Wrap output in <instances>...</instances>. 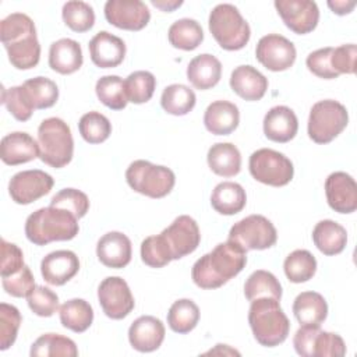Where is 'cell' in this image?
I'll return each instance as SVG.
<instances>
[{"mask_svg":"<svg viewBox=\"0 0 357 357\" xmlns=\"http://www.w3.org/2000/svg\"><path fill=\"white\" fill-rule=\"evenodd\" d=\"M245 264L247 251L227 238V241L218 244L211 252L195 261L191 278L201 289H218L237 276L245 268Z\"/></svg>","mask_w":357,"mask_h":357,"instance_id":"1","label":"cell"},{"mask_svg":"<svg viewBox=\"0 0 357 357\" xmlns=\"http://www.w3.org/2000/svg\"><path fill=\"white\" fill-rule=\"evenodd\" d=\"M78 231V218L63 208L52 205L35 211L25 222V236L35 245L73 240Z\"/></svg>","mask_w":357,"mask_h":357,"instance_id":"2","label":"cell"},{"mask_svg":"<svg viewBox=\"0 0 357 357\" xmlns=\"http://www.w3.org/2000/svg\"><path fill=\"white\" fill-rule=\"evenodd\" d=\"M280 300L261 297L251 301L248 311V324L255 340L266 347H275L283 343L290 332V322L283 312Z\"/></svg>","mask_w":357,"mask_h":357,"instance_id":"3","label":"cell"},{"mask_svg":"<svg viewBox=\"0 0 357 357\" xmlns=\"http://www.w3.org/2000/svg\"><path fill=\"white\" fill-rule=\"evenodd\" d=\"M40 160L54 169L67 166L74 153V139L70 126L59 119H45L38 127Z\"/></svg>","mask_w":357,"mask_h":357,"instance_id":"4","label":"cell"},{"mask_svg":"<svg viewBox=\"0 0 357 357\" xmlns=\"http://www.w3.org/2000/svg\"><path fill=\"white\" fill-rule=\"evenodd\" d=\"M208 25L212 36L225 50L243 49L251 36L248 22L243 18L238 8L229 3H222L212 8Z\"/></svg>","mask_w":357,"mask_h":357,"instance_id":"5","label":"cell"},{"mask_svg":"<svg viewBox=\"0 0 357 357\" xmlns=\"http://www.w3.org/2000/svg\"><path fill=\"white\" fill-rule=\"evenodd\" d=\"M126 180L135 192L149 198L166 197L176 184L173 170L166 166L153 165L144 159L130 163L126 170Z\"/></svg>","mask_w":357,"mask_h":357,"instance_id":"6","label":"cell"},{"mask_svg":"<svg viewBox=\"0 0 357 357\" xmlns=\"http://www.w3.org/2000/svg\"><path fill=\"white\" fill-rule=\"evenodd\" d=\"M347 109L337 100L325 99L312 105L307 132L314 142L328 144L347 127Z\"/></svg>","mask_w":357,"mask_h":357,"instance_id":"7","label":"cell"},{"mask_svg":"<svg viewBox=\"0 0 357 357\" xmlns=\"http://www.w3.org/2000/svg\"><path fill=\"white\" fill-rule=\"evenodd\" d=\"M248 169L257 181L272 187H283L289 184L294 174L291 160L283 153L269 148H261L252 152Z\"/></svg>","mask_w":357,"mask_h":357,"instance_id":"8","label":"cell"},{"mask_svg":"<svg viewBox=\"0 0 357 357\" xmlns=\"http://www.w3.org/2000/svg\"><path fill=\"white\" fill-rule=\"evenodd\" d=\"M229 240L237 243L245 251L266 250L275 245L278 233L268 218L262 215H250L231 226Z\"/></svg>","mask_w":357,"mask_h":357,"instance_id":"9","label":"cell"},{"mask_svg":"<svg viewBox=\"0 0 357 357\" xmlns=\"http://www.w3.org/2000/svg\"><path fill=\"white\" fill-rule=\"evenodd\" d=\"M98 300L105 315L112 319L126 318L135 305L127 282L120 276H109L100 282Z\"/></svg>","mask_w":357,"mask_h":357,"instance_id":"10","label":"cell"},{"mask_svg":"<svg viewBox=\"0 0 357 357\" xmlns=\"http://www.w3.org/2000/svg\"><path fill=\"white\" fill-rule=\"evenodd\" d=\"M53 184V177L43 170H22L11 177L8 194L15 204L28 205L49 194Z\"/></svg>","mask_w":357,"mask_h":357,"instance_id":"11","label":"cell"},{"mask_svg":"<svg viewBox=\"0 0 357 357\" xmlns=\"http://www.w3.org/2000/svg\"><path fill=\"white\" fill-rule=\"evenodd\" d=\"M257 60L271 71L289 70L296 61V47L293 42L279 33L262 36L255 47Z\"/></svg>","mask_w":357,"mask_h":357,"instance_id":"12","label":"cell"},{"mask_svg":"<svg viewBox=\"0 0 357 357\" xmlns=\"http://www.w3.org/2000/svg\"><path fill=\"white\" fill-rule=\"evenodd\" d=\"M275 8L284 25L297 35L314 31L319 21V10L310 0H276Z\"/></svg>","mask_w":357,"mask_h":357,"instance_id":"13","label":"cell"},{"mask_svg":"<svg viewBox=\"0 0 357 357\" xmlns=\"http://www.w3.org/2000/svg\"><path fill=\"white\" fill-rule=\"evenodd\" d=\"M105 18L116 28L141 31L151 20V11L141 0H109L105 4Z\"/></svg>","mask_w":357,"mask_h":357,"instance_id":"14","label":"cell"},{"mask_svg":"<svg viewBox=\"0 0 357 357\" xmlns=\"http://www.w3.org/2000/svg\"><path fill=\"white\" fill-rule=\"evenodd\" d=\"M172 252L173 259H180L197 250L201 241V233L197 222L188 216L181 215L160 233Z\"/></svg>","mask_w":357,"mask_h":357,"instance_id":"15","label":"cell"},{"mask_svg":"<svg viewBox=\"0 0 357 357\" xmlns=\"http://www.w3.org/2000/svg\"><path fill=\"white\" fill-rule=\"evenodd\" d=\"M325 195L335 212L351 213L357 209V184L346 172H335L326 177Z\"/></svg>","mask_w":357,"mask_h":357,"instance_id":"16","label":"cell"},{"mask_svg":"<svg viewBox=\"0 0 357 357\" xmlns=\"http://www.w3.org/2000/svg\"><path fill=\"white\" fill-rule=\"evenodd\" d=\"M163 322L152 315H142L137 318L128 328V340L132 349L141 353L158 350L165 340Z\"/></svg>","mask_w":357,"mask_h":357,"instance_id":"17","label":"cell"},{"mask_svg":"<svg viewBox=\"0 0 357 357\" xmlns=\"http://www.w3.org/2000/svg\"><path fill=\"white\" fill-rule=\"evenodd\" d=\"M79 271V259L70 250L49 252L40 262V273L45 282L53 286H63Z\"/></svg>","mask_w":357,"mask_h":357,"instance_id":"18","label":"cell"},{"mask_svg":"<svg viewBox=\"0 0 357 357\" xmlns=\"http://www.w3.org/2000/svg\"><path fill=\"white\" fill-rule=\"evenodd\" d=\"M92 63L99 68H113L126 57V43L121 38L107 32H98L88 45Z\"/></svg>","mask_w":357,"mask_h":357,"instance_id":"19","label":"cell"},{"mask_svg":"<svg viewBox=\"0 0 357 357\" xmlns=\"http://www.w3.org/2000/svg\"><path fill=\"white\" fill-rule=\"evenodd\" d=\"M39 156V144L28 132L15 131L1 138L0 158L6 165L17 166L31 162Z\"/></svg>","mask_w":357,"mask_h":357,"instance_id":"20","label":"cell"},{"mask_svg":"<svg viewBox=\"0 0 357 357\" xmlns=\"http://www.w3.org/2000/svg\"><path fill=\"white\" fill-rule=\"evenodd\" d=\"M131 241L121 231L103 234L96 244L98 259L107 268L121 269L131 261Z\"/></svg>","mask_w":357,"mask_h":357,"instance_id":"21","label":"cell"},{"mask_svg":"<svg viewBox=\"0 0 357 357\" xmlns=\"http://www.w3.org/2000/svg\"><path fill=\"white\" fill-rule=\"evenodd\" d=\"M264 134L268 139L279 144L293 139L298 130L296 113L287 106H275L264 117Z\"/></svg>","mask_w":357,"mask_h":357,"instance_id":"22","label":"cell"},{"mask_svg":"<svg viewBox=\"0 0 357 357\" xmlns=\"http://www.w3.org/2000/svg\"><path fill=\"white\" fill-rule=\"evenodd\" d=\"M230 88L241 99L255 102L264 98L268 89V78L252 66H238L231 71Z\"/></svg>","mask_w":357,"mask_h":357,"instance_id":"23","label":"cell"},{"mask_svg":"<svg viewBox=\"0 0 357 357\" xmlns=\"http://www.w3.org/2000/svg\"><path fill=\"white\" fill-rule=\"evenodd\" d=\"M84 61L79 43L70 38H63L50 45L49 66L53 71L67 75L81 68Z\"/></svg>","mask_w":357,"mask_h":357,"instance_id":"24","label":"cell"},{"mask_svg":"<svg viewBox=\"0 0 357 357\" xmlns=\"http://www.w3.org/2000/svg\"><path fill=\"white\" fill-rule=\"evenodd\" d=\"M240 123L238 107L227 100L212 102L204 113L205 128L215 135L231 134Z\"/></svg>","mask_w":357,"mask_h":357,"instance_id":"25","label":"cell"},{"mask_svg":"<svg viewBox=\"0 0 357 357\" xmlns=\"http://www.w3.org/2000/svg\"><path fill=\"white\" fill-rule=\"evenodd\" d=\"M220 77L222 64L212 54H198L187 66V79L195 89H211L220 81Z\"/></svg>","mask_w":357,"mask_h":357,"instance_id":"26","label":"cell"},{"mask_svg":"<svg viewBox=\"0 0 357 357\" xmlns=\"http://www.w3.org/2000/svg\"><path fill=\"white\" fill-rule=\"evenodd\" d=\"M293 314L300 325L321 326L328 317V304L317 291H303L293 303Z\"/></svg>","mask_w":357,"mask_h":357,"instance_id":"27","label":"cell"},{"mask_svg":"<svg viewBox=\"0 0 357 357\" xmlns=\"http://www.w3.org/2000/svg\"><path fill=\"white\" fill-rule=\"evenodd\" d=\"M312 241L324 255H336L340 254L347 244V231L337 222L324 219L315 225Z\"/></svg>","mask_w":357,"mask_h":357,"instance_id":"28","label":"cell"},{"mask_svg":"<svg viewBox=\"0 0 357 357\" xmlns=\"http://www.w3.org/2000/svg\"><path fill=\"white\" fill-rule=\"evenodd\" d=\"M209 169L220 177H233L241 170V155L231 142L212 145L206 155Z\"/></svg>","mask_w":357,"mask_h":357,"instance_id":"29","label":"cell"},{"mask_svg":"<svg viewBox=\"0 0 357 357\" xmlns=\"http://www.w3.org/2000/svg\"><path fill=\"white\" fill-rule=\"evenodd\" d=\"M245 190L233 181L219 183L211 194V205L220 215H236L245 206Z\"/></svg>","mask_w":357,"mask_h":357,"instance_id":"30","label":"cell"},{"mask_svg":"<svg viewBox=\"0 0 357 357\" xmlns=\"http://www.w3.org/2000/svg\"><path fill=\"white\" fill-rule=\"evenodd\" d=\"M59 315L61 325L75 333L85 332L93 321V310L91 304L82 298L66 301L59 308Z\"/></svg>","mask_w":357,"mask_h":357,"instance_id":"31","label":"cell"},{"mask_svg":"<svg viewBox=\"0 0 357 357\" xmlns=\"http://www.w3.org/2000/svg\"><path fill=\"white\" fill-rule=\"evenodd\" d=\"M32 357H75L78 349L74 340L59 333H45L39 336L31 346Z\"/></svg>","mask_w":357,"mask_h":357,"instance_id":"32","label":"cell"},{"mask_svg":"<svg viewBox=\"0 0 357 357\" xmlns=\"http://www.w3.org/2000/svg\"><path fill=\"white\" fill-rule=\"evenodd\" d=\"M167 38L170 45L176 49L194 50L202 43L204 31L195 20L181 18L170 25Z\"/></svg>","mask_w":357,"mask_h":357,"instance_id":"33","label":"cell"},{"mask_svg":"<svg viewBox=\"0 0 357 357\" xmlns=\"http://www.w3.org/2000/svg\"><path fill=\"white\" fill-rule=\"evenodd\" d=\"M8 60L13 67L18 70H29L38 66L40 59V45L36 38V33L29 35L24 39H20L14 43L4 45Z\"/></svg>","mask_w":357,"mask_h":357,"instance_id":"34","label":"cell"},{"mask_svg":"<svg viewBox=\"0 0 357 357\" xmlns=\"http://www.w3.org/2000/svg\"><path fill=\"white\" fill-rule=\"evenodd\" d=\"M197 98L194 91L183 84L167 85L160 96L162 109L173 116H184L195 106Z\"/></svg>","mask_w":357,"mask_h":357,"instance_id":"35","label":"cell"},{"mask_svg":"<svg viewBox=\"0 0 357 357\" xmlns=\"http://www.w3.org/2000/svg\"><path fill=\"white\" fill-rule=\"evenodd\" d=\"M244 296L248 301L261 297L282 298V284L276 276L268 271L258 269L252 272L244 283Z\"/></svg>","mask_w":357,"mask_h":357,"instance_id":"36","label":"cell"},{"mask_svg":"<svg viewBox=\"0 0 357 357\" xmlns=\"http://www.w3.org/2000/svg\"><path fill=\"white\" fill-rule=\"evenodd\" d=\"M199 321V308L190 298H180L172 304L167 312V324L176 333L191 332Z\"/></svg>","mask_w":357,"mask_h":357,"instance_id":"37","label":"cell"},{"mask_svg":"<svg viewBox=\"0 0 357 357\" xmlns=\"http://www.w3.org/2000/svg\"><path fill=\"white\" fill-rule=\"evenodd\" d=\"M283 271L290 282L304 283L315 275L317 259L308 250H294L286 257Z\"/></svg>","mask_w":357,"mask_h":357,"instance_id":"38","label":"cell"},{"mask_svg":"<svg viewBox=\"0 0 357 357\" xmlns=\"http://www.w3.org/2000/svg\"><path fill=\"white\" fill-rule=\"evenodd\" d=\"M95 92L98 99L112 110H123L128 103L124 81L119 75L100 77L96 81Z\"/></svg>","mask_w":357,"mask_h":357,"instance_id":"39","label":"cell"},{"mask_svg":"<svg viewBox=\"0 0 357 357\" xmlns=\"http://www.w3.org/2000/svg\"><path fill=\"white\" fill-rule=\"evenodd\" d=\"M33 109L52 107L59 99V88L54 81L46 77H35L22 84Z\"/></svg>","mask_w":357,"mask_h":357,"instance_id":"40","label":"cell"},{"mask_svg":"<svg viewBox=\"0 0 357 357\" xmlns=\"http://www.w3.org/2000/svg\"><path fill=\"white\" fill-rule=\"evenodd\" d=\"M124 86L128 102L141 105L151 100V98L153 96L156 88V78L149 71L138 70L131 73L124 79Z\"/></svg>","mask_w":357,"mask_h":357,"instance_id":"41","label":"cell"},{"mask_svg":"<svg viewBox=\"0 0 357 357\" xmlns=\"http://www.w3.org/2000/svg\"><path fill=\"white\" fill-rule=\"evenodd\" d=\"M61 17L64 24L74 32H86L89 31L95 24V13L93 8L79 0H71L67 1L63 6Z\"/></svg>","mask_w":357,"mask_h":357,"instance_id":"42","label":"cell"},{"mask_svg":"<svg viewBox=\"0 0 357 357\" xmlns=\"http://www.w3.org/2000/svg\"><path fill=\"white\" fill-rule=\"evenodd\" d=\"M33 33H36L35 24L26 14L13 13L0 22V39L3 45L14 43Z\"/></svg>","mask_w":357,"mask_h":357,"instance_id":"43","label":"cell"},{"mask_svg":"<svg viewBox=\"0 0 357 357\" xmlns=\"http://www.w3.org/2000/svg\"><path fill=\"white\" fill-rule=\"evenodd\" d=\"M78 130L88 144H100L110 137L112 124L102 113L88 112L79 119Z\"/></svg>","mask_w":357,"mask_h":357,"instance_id":"44","label":"cell"},{"mask_svg":"<svg viewBox=\"0 0 357 357\" xmlns=\"http://www.w3.org/2000/svg\"><path fill=\"white\" fill-rule=\"evenodd\" d=\"M141 259L151 268H163L173 261L170 248L162 234L149 236L141 243Z\"/></svg>","mask_w":357,"mask_h":357,"instance_id":"45","label":"cell"},{"mask_svg":"<svg viewBox=\"0 0 357 357\" xmlns=\"http://www.w3.org/2000/svg\"><path fill=\"white\" fill-rule=\"evenodd\" d=\"M1 102L6 106V109L10 112V114L18 121L29 120L35 110L22 85L11 86L8 89L3 88Z\"/></svg>","mask_w":357,"mask_h":357,"instance_id":"46","label":"cell"},{"mask_svg":"<svg viewBox=\"0 0 357 357\" xmlns=\"http://www.w3.org/2000/svg\"><path fill=\"white\" fill-rule=\"evenodd\" d=\"M21 321L22 318L17 307L7 303L0 304V349L1 350H7L14 344Z\"/></svg>","mask_w":357,"mask_h":357,"instance_id":"47","label":"cell"},{"mask_svg":"<svg viewBox=\"0 0 357 357\" xmlns=\"http://www.w3.org/2000/svg\"><path fill=\"white\" fill-rule=\"evenodd\" d=\"M52 206L63 208L78 219L84 218L89 211V199L85 192L75 188H63L50 201Z\"/></svg>","mask_w":357,"mask_h":357,"instance_id":"48","label":"cell"},{"mask_svg":"<svg viewBox=\"0 0 357 357\" xmlns=\"http://www.w3.org/2000/svg\"><path fill=\"white\" fill-rule=\"evenodd\" d=\"M28 307L38 317H52L59 311V296L45 286H35L26 297Z\"/></svg>","mask_w":357,"mask_h":357,"instance_id":"49","label":"cell"},{"mask_svg":"<svg viewBox=\"0 0 357 357\" xmlns=\"http://www.w3.org/2000/svg\"><path fill=\"white\" fill-rule=\"evenodd\" d=\"M346 354V344L337 333L318 331L312 342L311 357H342Z\"/></svg>","mask_w":357,"mask_h":357,"instance_id":"50","label":"cell"},{"mask_svg":"<svg viewBox=\"0 0 357 357\" xmlns=\"http://www.w3.org/2000/svg\"><path fill=\"white\" fill-rule=\"evenodd\" d=\"M1 279H3L1 284H3V289L6 290V293L13 297H17V298L28 297V294L36 286L35 278L26 265L17 273L1 278Z\"/></svg>","mask_w":357,"mask_h":357,"instance_id":"51","label":"cell"},{"mask_svg":"<svg viewBox=\"0 0 357 357\" xmlns=\"http://www.w3.org/2000/svg\"><path fill=\"white\" fill-rule=\"evenodd\" d=\"M333 47H322L318 50L311 52L307 56L305 64L307 68L317 77L324 78V79H335L339 77V74L333 70L332 63H331V56H332Z\"/></svg>","mask_w":357,"mask_h":357,"instance_id":"52","label":"cell"},{"mask_svg":"<svg viewBox=\"0 0 357 357\" xmlns=\"http://www.w3.org/2000/svg\"><path fill=\"white\" fill-rule=\"evenodd\" d=\"M356 59H357V46L354 43L340 45L333 47L331 63L333 70L340 74H354L356 73Z\"/></svg>","mask_w":357,"mask_h":357,"instance_id":"53","label":"cell"},{"mask_svg":"<svg viewBox=\"0 0 357 357\" xmlns=\"http://www.w3.org/2000/svg\"><path fill=\"white\" fill-rule=\"evenodd\" d=\"M24 266H25L24 254L21 248L1 238V268H0L1 278L14 275L18 271H21Z\"/></svg>","mask_w":357,"mask_h":357,"instance_id":"54","label":"cell"},{"mask_svg":"<svg viewBox=\"0 0 357 357\" xmlns=\"http://www.w3.org/2000/svg\"><path fill=\"white\" fill-rule=\"evenodd\" d=\"M356 1L354 0H329L328 1V7L332 10V13L337 14V15H346L349 13L353 11V8L356 7Z\"/></svg>","mask_w":357,"mask_h":357,"instance_id":"55","label":"cell"},{"mask_svg":"<svg viewBox=\"0 0 357 357\" xmlns=\"http://www.w3.org/2000/svg\"><path fill=\"white\" fill-rule=\"evenodd\" d=\"M151 3H152L155 7L160 8L162 11H167V13L176 10L177 7H180V6L183 4L181 0H178V1H177V0H170V1H166V0H152Z\"/></svg>","mask_w":357,"mask_h":357,"instance_id":"56","label":"cell"}]
</instances>
